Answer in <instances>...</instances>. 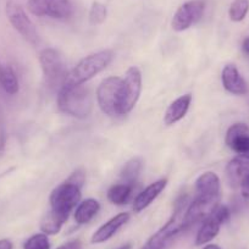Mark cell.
<instances>
[{
	"label": "cell",
	"mask_w": 249,
	"mask_h": 249,
	"mask_svg": "<svg viewBox=\"0 0 249 249\" xmlns=\"http://www.w3.org/2000/svg\"><path fill=\"white\" fill-rule=\"evenodd\" d=\"M39 61L47 85L53 89L59 90L69 76L64 56L56 49L47 48L40 52Z\"/></svg>",
	"instance_id": "5"
},
{
	"label": "cell",
	"mask_w": 249,
	"mask_h": 249,
	"mask_svg": "<svg viewBox=\"0 0 249 249\" xmlns=\"http://www.w3.org/2000/svg\"><path fill=\"white\" fill-rule=\"evenodd\" d=\"M220 203V197H197L190 203L184 213V226L186 230L193 225L202 222L216 209Z\"/></svg>",
	"instance_id": "12"
},
{
	"label": "cell",
	"mask_w": 249,
	"mask_h": 249,
	"mask_svg": "<svg viewBox=\"0 0 249 249\" xmlns=\"http://www.w3.org/2000/svg\"><path fill=\"white\" fill-rule=\"evenodd\" d=\"M114 59L111 50H102L83 57L76 68L69 73L66 82L69 85H83L109 66Z\"/></svg>",
	"instance_id": "2"
},
{
	"label": "cell",
	"mask_w": 249,
	"mask_h": 249,
	"mask_svg": "<svg viewBox=\"0 0 249 249\" xmlns=\"http://www.w3.org/2000/svg\"><path fill=\"white\" fill-rule=\"evenodd\" d=\"M122 94V80L120 77H107L100 82L97 89L98 105L104 114L115 116L119 114Z\"/></svg>",
	"instance_id": "6"
},
{
	"label": "cell",
	"mask_w": 249,
	"mask_h": 249,
	"mask_svg": "<svg viewBox=\"0 0 249 249\" xmlns=\"http://www.w3.org/2000/svg\"><path fill=\"white\" fill-rule=\"evenodd\" d=\"M0 249H13V243L10 239H0Z\"/></svg>",
	"instance_id": "32"
},
{
	"label": "cell",
	"mask_w": 249,
	"mask_h": 249,
	"mask_svg": "<svg viewBox=\"0 0 249 249\" xmlns=\"http://www.w3.org/2000/svg\"><path fill=\"white\" fill-rule=\"evenodd\" d=\"M81 200V188L71 182L65 181L59 184L56 188L50 193V212L54 213L56 216L64 222L69 219L72 210L80 204Z\"/></svg>",
	"instance_id": "4"
},
{
	"label": "cell",
	"mask_w": 249,
	"mask_h": 249,
	"mask_svg": "<svg viewBox=\"0 0 249 249\" xmlns=\"http://www.w3.org/2000/svg\"><path fill=\"white\" fill-rule=\"evenodd\" d=\"M66 181L71 182V183L76 184V186H77V187H80V188H82L83 183H85V181H86V174H85V171H83L82 169L76 170L75 172H72V175H71V176L69 177V178L66 179Z\"/></svg>",
	"instance_id": "28"
},
{
	"label": "cell",
	"mask_w": 249,
	"mask_h": 249,
	"mask_svg": "<svg viewBox=\"0 0 249 249\" xmlns=\"http://www.w3.org/2000/svg\"><path fill=\"white\" fill-rule=\"evenodd\" d=\"M205 10V3L203 0H190L182 4L172 18L171 26L176 32L188 30L202 18Z\"/></svg>",
	"instance_id": "10"
},
{
	"label": "cell",
	"mask_w": 249,
	"mask_h": 249,
	"mask_svg": "<svg viewBox=\"0 0 249 249\" xmlns=\"http://www.w3.org/2000/svg\"><path fill=\"white\" fill-rule=\"evenodd\" d=\"M191 103H192V95L191 94L181 95L176 100H174L165 112L164 124L167 126H171V124H175L179 120L183 119L188 109H190Z\"/></svg>",
	"instance_id": "16"
},
{
	"label": "cell",
	"mask_w": 249,
	"mask_h": 249,
	"mask_svg": "<svg viewBox=\"0 0 249 249\" xmlns=\"http://www.w3.org/2000/svg\"><path fill=\"white\" fill-rule=\"evenodd\" d=\"M56 249H82V243L78 239H75V241H70L68 243L62 244Z\"/></svg>",
	"instance_id": "30"
},
{
	"label": "cell",
	"mask_w": 249,
	"mask_h": 249,
	"mask_svg": "<svg viewBox=\"0 0 249 249\" xmlns=\"http://www.w3.org/2000/svg\"><path fill=\"white\" fill-rule=\"evenodd\" d=\"M242 49L247 55H249V37L244 38L243 43H242Z\"/></svg>",
	"instance_id": "33"
},
{
	"label": "cell",
	"mask_w": 249,
	"mask_h": 249,
	"mask_svg": "<svg viewBox=\"0 0 249 249\" xmlns=\"http://www.w3.org/2000/svg\"><path fill=\"white\" fill-rule=\"evenodd\" d=\"M133 186L128 183H117L110 187L107 191V199L115 205H124L128 203L131 196H132Z\"/></svg>",
	"instance_id": "21"
},
{
	"label": "cell",
	"mask_w": 249,
	"mask_h": 249,
	"mask_svg": "<svg viewBox=\"0 0 249 249\" xmlns=\"http://www.w3.org/2000/svg\"><path fill=\"white\" fill-rule=\"evenodd\" d=\"M6 16L13 27L27 40L31 44L36 45L39 42V36H38L37 28L35 23L31 21L27 14L25 13L22 6L18 4L14 0H9L5 6Z\"/></svg>",
	"instance_id": "9"
},
{
	"label": "cell",
	"mask_w": 249,
	"mask_h": 249,
	"mask_svg": "<svg viewBox=\"0 0 249 249\" xmlns=\"http://www.w3.org/2000/svg\"><path fill=\"white\" fill-rule=\"evenodd\" d=\"M23 249H50L48 234L37 233L27 239L23 244Z\"/></svg>",
	"instance_id": "27"
},
{
	"label": "cell",
	"mask_w": 249,
	"mask_h": 249,
	"mask_svg": "<svg viewBox=\"0 0 249 249\" xmlns=\"http://www.w3.org/2000/svg\"><path fill=\"white\" fill-rule=\"evenodd\" d=\"M0 86L8 94L14 95L18 92V80L11 66H3L0 71Z\"/></svg>",
	"instance_id": "22"
},
{
	"label": "cell",
	"mask_w": 249,
	"mask_h": 249,
	"mask_svg": "<svg viewBox=\"0 0 249 249\" xmlns=\"http://www.w3.org/2000/svg\"><path fill=\"white\" fill-rule=\"evenodd\" d=\"M221 80L224 88L231 94L244 95L248 93V85L233 64L225 66L221 73Z\"/></svg>",
	"instance_id": "14"
},
{
	"label": "cell",
	"mask_w": 249,
	"mask_h": 249,
	"mask_svg": "<svg viewBox=\"0 0 249 249\" xmlns=\"http://www.w3.org/2000/svg\"><path fill=\"white\" fill-rule=\"evenodd\" d=\"M239 190H241L242 196H243L246 199H249V172L248 175L244 177L243 181H242L241 186H239Z\"/></svg>",
	"instance_id": "29"
},
{
	"label": "cell",
	"mask_w": 249,
	"mask_h": 249,
	"mask_svg": "<svg viewBox=\"0 0 249 249\" xmlns=\"http://www.w3.org/2000/svg\"><path fill=\"white\" fill-rule=\"evenodd\" d=\"M57 107L61 112L77 119L89 116L93 109L90 90L83 85L64 83L57 93Z\"/></svg>",
	"instance_id": "1"
},
{
	"label": "cell",
	"mask_w": 249,
	"mask_h": 249,
	"mask_svg": "<svg viewBox=\"0 0 249 249\" xmlns=\"http://www.w3.org/2000/svg\"><path fill=\"white\" fill-rule=\"evenodd\" d=\"M225 143L238 157L249 159V126L246 124H232L227 130Z\"/></svg>",
	"instance_id": "13"
},
{
	"label": "cell",
	"mask_w": 249,
	"mask_h": 249,
	"mask_svg": "<svg viewBox=\"0 0 249 249\" xmlns=\"http://www.w3.org/2000/svg\"><path fill=\"white\" fill-rule=\"evenodd\" d=\"M4 144H5V130H4L3 121L0 119V152L3 150Z\"/></svg>",
	"instance_id": "31"
},
{
	"label": "cell",
	"mask_w": 249,
	"mask_h": 249,
	"mask_svg": "<svg viewBox=\"0 0 249 249\" xmlns=\"http://www.w3.org/2000/svg\"><path fill=\"white\" fill-rule=\"evenodd\" d=\"M100 209L99 203L95 199H86L83 202H81L80 204L77 205L75 212V221L77 222L78 225H85L87 222H89L95 215L98 214Z\"/></svg>",
	"instance_id": "20"
},
{
	"label": "cell",
	"mask_w": 249,
	"mask_h": 249,
	"mask_svg": "<svg viewBox=\"0 0 249 249\" xmlns=\"http://www.w3.org/2000/svg\"><path fill=\"white\" fill-rule=\"evenodd\" d=\"M186 199L182 198L181 202L176 203L175 213L171 219L159 230L155 234H153L147 243L142 247V249H167L175 237L178 236L181 232L186 230L184 226V214L183 212ZM186 213V212H184Z\"/></svg>",
	"instance_id": "3"
},
{
	"label": "cell",
	"mask_w": 249,
	"mask_h": 249,
	"mask_svg": "<svg viewBox=\"0 0 249 249\" xmlns=\"http://www.w3.org/2000/svg\"><path fill=\"white\" fill-rule=\"evenodd\" d=\"M128 220H130V214L128 213H121V214L110 219L109 221L102 225L94 232V234L92 236V243H103V242L110 239Z\"/></svg>",
	"instance_id": "15"
},
{
	"label": "cell",
	"mask_w": 249,
	"mask_h": 249,
	"mask_svg": "<svg viewBox=\"0 0 249 249\" xmlns=\"http://www.w3.org/2000/svg\"><path fill=\"white\" fill-rule=\"evenodd\" d=\"M196 192L199 197H220V179L214 172H204L196 181Z\"/></svg>",
	"instance_id": "17"
},
{
	"label": "cell",
	"mask_w": 249,
	"mask_h": 249,
	"mask_svg": "<svg viewBox=\"0 0 249 249\" xmlns=\"http://www.w3.org/2000/svg\"><path fill=\"white\" fill-rule=\"evenodd\" d=\"M107 6L104 4L99 3V1H94L89 10V22L92 25H100V23L107 20Z\"/></svg>",
	"instance_id": "26"
},
{
	"label": "cell",
	"mask_w": 249,
	"mask_h": 249,
	"mask_svg": "<svg viewBox=\"0 0 249 249\" xmlns=\"http://www.w3.org/2000/svg\"><path fill=\"white\" fill-rule=\"evenodd\" d=\"M142 170V159L141 158H132L128 160L121 170V178L124 179V183H128L135 186L138 176Z\"/></svg>",
	"instance_id": "23"
},
{
	"label": "cell",
	"mask_w": 249,
	"mask_h": 249,
	"mask_svg": "<svg viewBox=\"0 0 249 249\" xmlns=\"http://www.w3.org/2000/svg\"><path fill=\"white\" fill-rule=\"evenodd\" d=\"M166 179H159V181L154 182L150 186H148L144 191H142L137 196L135 202H133V210H135V213H141L145 208L149 207L153 203V200L157 199L158 196L164 191V188L166 187Z\"/></svg>",
	"instance_id": "18"
},
{
	"label": "cell",
	"mask_w": 249,
	"mask_h": 249,
	"mask_svg": "<svg viewBox=\"0 0 249 249\" xmlns=\"http://www.w3.org/2000/svg\"><path fill=\"white\" fill-rule=\"evenodd\" d=\"M204 249H221L219 246L216 244H208L207 247H204Z\"/></svg>",
	"instance_id": "34"
},
{
	"label": "cell",
	"mask_w": 249,
	"mask_h": 249,
	"mask_svg": "<svg viewBox=\"0 0 249 249\" xmlns=\"http://www.w3.org/2000/svg\"><path fill=\"white\" fill-rule=\"evenodd\" d=\"M249 172V159L234 158L229 162L226 167V177L229 183L234 188H239L242 181Z\"/></svg>",
	"instance_id": "19"
},
{
	"label": "cell",
	"mask_w": 249,
	"mask_h": 249,
	"mask_svg": "<svg viewBox=\"0 0 249 249\" xmlns=\"http://www.w3.org/2000/svg\"><path fill=\"white\" fill-rule=\"evenodd\" d=\"M27 8L35 16L56 20H68L73 13L71 0H28Z\"/></svg>",
	"instance_id": "8"
},
{
	"label": "cell",
	"mask_w": 249,
	"mask_h": 249,
	"mask_svg": "<svg viewBox=\"0 0 249 249\" xmlns=\"http://www.w3.org/2000/svg\"><path fill=\"white\" fill-rule=\"evenodd\" d=\"M142 90V73L140 69L132 66L127 70L124 80H122V94L120 103V115H126L135 107Z\"/></svg>",
	"instance_id": "7"
},
{
	"label": "cell",
	"mask_w": 249,
	"mask_h": 249,
	"mask_svg": "<svg viewBox=\"0 0 249 249\" xmlns=\"http://www.w3.org/2000/svg\"><path fill=\"white\" fill-rule=\"evenodd\" d=\"M1 69H3V65H1V62H0V71H1Z\"/></svg>",
	"instance_id": "36"
},
{
	"label": "cell",
	"mask_w": 249,
	"mask_h": 249,
	"mask_svg": "<svg viewBox=\"0 0 249 249\" xmlns=\"http://www.w3.org/2000/svg\"><path fill=\"white\" fill-rule=\"evenodd\" d=\"M117 249H132V244L131 243L124 244V246H121L120 248H117Z\"/></svg>",
	"instance_id": "35"
},
{
	"label": "cell",
	"mask_w": 249,
	"mask_h": 249,
	"mask_svg": "<svg viewBox=\"0 0 249 249\" xmlns=\"http://www.w3.org/2000/svg\"><path fill=\"white\" fill-rule=\"evenodd\" d=\"M249 11V0H233L229 9V16L233 22H241Z\"/></svg>",
	"instance_id": "25"
},
{
	"label": "cell",
	"mask_w": 249,
	"mask_h": 249,
	"mask_svg": "<svg viewBox=\"0 0 249 249\" xmlns=\"http://www.w3.org/2000/svg\"><path fill=\"white\" fill-rule=\"evenodd\" d=\"M65 222L62 221L59 216L53 212H48L40 221V230L45 234H56L61 230L62 225Z\"/></svg>",
	"instance_id": "24"
},
{
	"label": "cell",
	"mask_w": 249,
	"mask_h": 249,
	"mask_svg": "<svg viewBox=\"0 0 249 249\" xmlns=\"http://www.w3.org/2000/svg\"><path fill=\"white\" fill-rule=\"evenodd\" d=\"M230 215H231V212L226 205H217L216 209L203 221L196 237V246H203L213 241L219 233L221 225L229 221Z\"/></svg>",
	"instance_id": "11"
}]
</instances>
